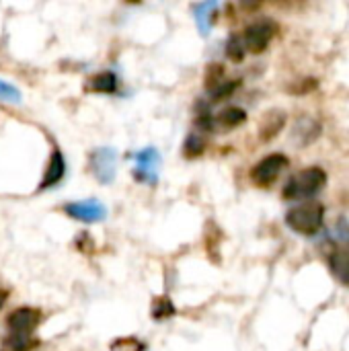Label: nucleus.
Wrapping results in <instances>:
<instances>
[{"label": "nucleus", "instance_id": "f257e3e1", "mask_svg": "<svg viewBox=\"0 0 349 351\" xmlns=\"http://www.w3.org/2000/svg\"><path fill=\"white\" fill-rule=\"evenodd\" d=\"M325 222V206L319 202H306L300 204L292 210H288L286 214V224L298 232V234H306L313 237L323 228Z\"/></svg>", "mask_w": 349, "mask_h": 351}, {"label": "nucleus", "instance_id": "f03ea898", "mask_svg": "<svg viewBox=\"0 0 349 351\" xmlns=\"http://www.w3.org/2000/svg\"><path fill=\"white\" fill-rule=\"evenodd\" d=\"M327 181V173L319 167L304 169L296 173L284 187V197L286 199H309L317 195Z\"/></svg>", "mask_w": 349, "mask_h": 351}, {"label": "nucleus", "instance_id": "7ed1b4c3", "mask_svg": "<svg viewBox=\"0 0 349 351\" xmlns=\"http://www.w3.org/2000/svg\"><path fill=\"white\" fill-rule=\"evenodd\" d=\"M278 31V25L269 19H261V21H255L251 23L245 33L241 35L243 37V43H245V49L247 51H253V53H261L267 49L269 41L274 39Z\"/></svg>", "mask_w": 349, "mask_h": 351}, {"label": "nucleus", "instance_id": "20e7f679", "mask_svg": "<svg viewBox=\"0 0 349 351\" xmlns=\"http://www.w3.org/2000/svg\"><path fill=\"white\" fill-rule=\"evenodd\" d=\"M88 169L99 183H105V185L111 183L115 177V169H117V152L109 146L95 148L88 156Z\"/></svg>", "mask_w": 349, "mask_h": 351}, {"label": "nucleus", "instance_id": "39448f33", "mask_svg": "<svg viewBox=\"0 0 349 351\" xmlns=\"http://www.w3.org/2000/svg\"><path fill=\"white\" fill-rule=\"evenodd\" d=\"M64 212L84 224H95V222H103L107 218V208L105 204H101L99 199H82V202H72L64 206Z\"/></svg>", "mask_w": 349, "mask_h": 351}, {"label": "nucleus", "instance_id": "423d86ee", "mask_svg": "<svg viewBox=\"0 0 349 351\" xmlns=\"http://www.w3.org/2000/svg\"><path fill=\"white\" fill-rule=\"evenodd\" d=\"M288 167V156L286 154H269V156H265V158H261L255 167H253V171H251V179L257 183V185H272L278 177H280V173L284 171Z\"/></svg>", "mask_w": 349, "mask_h": 351}, {"label": "nucleus", "instance_id": "0eeeda50", "mask_svg": "<svg viewBox=\"0 0 349 351\" xmlns=\"http://www.w3.org/2000/svg\"><path fill=\"white\" fill-rule=\"evenodd\" d=\"M136 167H134V179L140 183H156L158 179V165H160V154L156 148H144L134 154Z\"/></svg>", "mask_w": 349, "mask_h": 351}, {"label": "nucleus", "instance_id": "6e6552de", "mask_svg": "<svg viewBox=\"0 0 349 351\" xmlns=\"http://www.w3.org/2000/svg\"><path fill=\"white\" fill-rule=\"evenodd\" d=\"M41 321V313L37 308H29V306H23V308H16L8 315L6 319V327L10 331V335H25V337H31V333L35 331V327L39 325Z\"/></svg>", "mask_w": 349, "mask_h": 351}, {"label": "nucleus", "instance_id": "1a4fd4ad", "mask_svg": "<svg viewBox=\"0 0 349 351\" xmlns=\"http://www.w3.org/2000/svg\"><path fill=\"white\" fill-rule=\"evenodd\" d=\"M321 132H323L321 121H317V119L311 117V115H302V117H298V121H296L294 128H292V140H294L296 146L302 148V146L313 144V142L321 136Z\"/></svg>", "mask_w": 349, "mask_h": 351}, {"label": "nucleus", "instance_id": "9d476101", "mask_svg": "<svg viewBox=\"0 0 349 351\" xmlns=\"http://www.w3.org/2000/svg\"><path fill=\"white\" fill-rule=\"evenodd\" d=\"M66 175V160H64V154L53 148L51 150V156H49V162H47V169L43 173V179L39 183V191H45L53 185H58Z\"/></svg>", "mask_w": 349, "mask_h": 351}, {"label": "nucleus", "instance_id": "9b49d317", "mask_svg": "<svg viewBox=\"0 0 349 351\" xmlns=\"http://www.w3.org/2000/svg\"><path fill=\"white\" fill-rule=\"evenodd\" d=\"M329 267L331 274L349 288V243L337 245L329 255Z\"/></svg>", "mask_w": 349, "mask_h": 351}, {"label": "nucleus", "instance_id": "f8f14e48", "mask_svg": "<svg viewBox=\"0 0 349 351\" xmlns=\"http://www.w3.org/2000/svg\"><path fill=\"white\" fill-rule=\"evenodd\" d=\"M286 125V113L284 111H269V113H265V117H263V121H261V128H259V136H261V140L263 142H269L272 138H276L280 132H282V128Z\"/></svg>", "mask_w": 349, "mask_h": 351}, {"label": "nucleus", "instance_id": "ddd939ff", "mask_svg": "<svg viewBox=\"0 0 349 351\" xmlns=\"http://www.w3.org/2000/svg\"><path fill=\"white\" fill-rule=\"evenodd\" d=\"M216 10H218V2H200V4H193V14H195V23H197V29L202 35H208L210 33V27L212 23L216 21Z\"/></svg>", "mask_w": 349, "mask_h": 351}, {"label": "nucleus", "instance_id": "4468645a", "mask_svg": "<svg viewBox=\"0 0 349 351\" xmlns=\"http://www.w3.org/2000/svg\"><path fill=\"white\" fill-rule=\"evenodd\" d=\"M88 88L95 93H103V95H111L117 90V76L113 72H99L88 80Z\"/></svg>", "mask_w": 349, "mask_h": 351}, {"label": "nucleus", "instance_id": "2eb2a0df", "mask_svg": "<svg viewBox=\"0 0 349 351\" xmlns=\"http://www.w3.org/2000/svg\"><path fill=\"white\" fill-rule=\"evenodd\" d=\"M245 119H247V113L241 109V107H228V109H224L220 115H218V125H222L224 130H230V128H237V125H241V123H245ZM214 121V123H216Z\"/></svg>", "mask_w": 349, "mask_h": 351}, {"label": "nucleus", "instance_id": "dca6fc26", "mask_svg": "<svg viewBox=\"0 0 349 351\" xmlns=\"http://www.w3.org/2000/svg\"><path fill=\"white\" fill-rule=\"evenodd\" d=\"M204 148H206V142L200 136V132H191L183 144V154H185V158H197L204 152Z\"/></svg>", "mask_w": 349, "mask_h": 351}, {"label": "nucleus", "instance_id": "f3484780", "mask_svg": "<svg viewBox=\"0 0 349 351\" xmlns=\"http://www.w3.org/2000/svg\"><path fill=\"white\" fill-rule=\"evenodd\" d=\"M175 313H177V308H175V304L171 302V298H167V296L156 298V300H154V304H152V317H154L156 321L171 319Z\"/></svg>", "mask_w": 349, "mask_h": 351}, {"label": "nucleus", "instance_id": "a211bd4d", "mask_svg": "<svg viewBox=\"0 0 349 351\" xmlns=\"http://www.w3.org/2000/svg\"><path fill=\"white\" fill-rule=\"evenodd\" d=\"M245 53H247V49H245L243 37L241 35H230L228 41H226V56L232 62H241L245 58Z\"/></svg>", "mask_w": 349, "mask_h": 351}, {"label": "nucleus", "instance_id": "6ab92c4d", "mask_svg": "<svg viewBox=\"0 0 349 351\" xmlns=\"http://www.w3.org/2000/svg\"><path fill=\"white\" fill-rule=\"evenodd\" d=\"M6 348L10 351H29L37 348V341H33L31 337H25V335H10L6 339Z\"/></svg>", "mask_w": 349, "mask_h": 351}, {"label": "nucleus", "instance_id": "aec40b11", "mask_svg": "<svg viewBox=\"0 0 349 351\" xmlns=\"http://www.w3.org/2000/svg\"><path fill=\"white\" fill-rule=\"evenodd\" d=\"M224 80V70L220 64H210L208 66V72H206V88L212 93L220 82Z\"/></svg>", "mask_w": 349, "mask_h": 351}, {"label": "nucleus", "instance_id": "412c9836", "mask_svg": "<svg viewBox=\"0 0 349 351\" xmlns=\"http://www.w3.org/2000/svg\"><path fill=\"white\" fill-rule=\"evenodd\" d=\"M239 80H222L214 90H212V99L214 101H222V99H228L237 88H239Z\"/></svg>", "mask_w": 349, "mask_h": 351}, {"label": "nucleus", "instance_id": "4be33fe9", "mask_svg": "<svg viewBox=\"0 0 349 351\" xmlns=\"http://www.w3.org/2000/svg\"><path fill=\"white\" fill-rule=\"evenodd\" d=\"M144 350H146V346H144L142 341L134 339V337H121V339H117V341H113V343H111V351H144Z\"/></svg>", "mask_w": 349, "mask_h": 351}, {"label": "nucleus", "instance_id": "5701e85b", "mask_svg": "<svg viewBox=\"0 0 349 351\" xmlns=\"http://www.w3.org/2000/svg\"><path fill=\"white\" fill-rule=\"evenodd\" d=\"M0 101H6V103H21V93H19V88H14L12 84L0 80Z\"/></svg>", "mask_w": 349, "mask_h": 351}, {"label": "nucleus", "instance_id": "b1692460", "mask_svg": "<svg viewBox=\"0 0 349 351\" xmlns=\"http://www.w3.org/2000/svg\"><path fill=\"white\" fill-rule=\"evenodd\" d=\"M6 298H8V294H6V292H0V308L4 306V302H6Z\"/></svg>", "mask_w": 349, "mask_h": 351}]
</instances>
